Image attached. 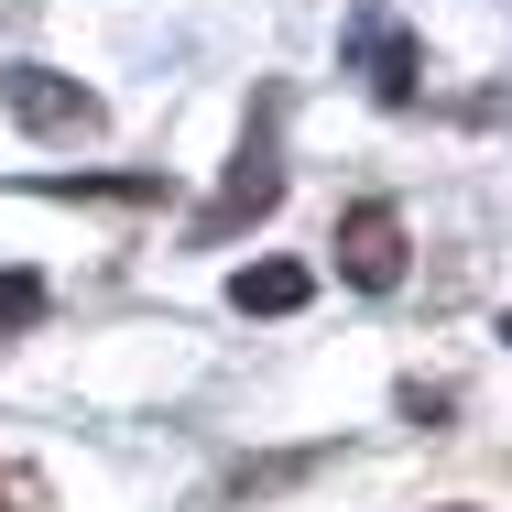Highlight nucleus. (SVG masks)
Masks as SVG:
<instances>
[{"mask_svg": "<svg viewBox=\"0 0 512 512\" xmlns=\"http://www.w3.org/2000/svg\"><path fill=\"white\" fill-rule=\"evenodd\" d=\"M338 55H349V77H360L382 109H414V88H425V44H414V22H404V11L360 0V11L338 22Z\"/></svg>", "mask_w": 512, "mask_h": 512, "instance_id": "1", "label": "nucleus"}, {"mask_svg": "<svg viewBox=\"0 0 512 512\" xmlns=\"http://www.w3.org/2000/svg\"><path fill=\"white\" fill-rule=\"evenodd\" d=\"M273 120H284V99H262L251 142H240V164H229V186H218V207L197 218L207 251H218V240H240L251 218H273V207H284V153H273Z\"/></svg>", "mask_w": 512, "mask_h": 512, "instance_id": "2", "label": "nucleus"}, {"mask_svg": "<svg viewBox=\"0 0 512 512\" xmlns=\"http://www.w3.org/2000/svg\"><path fill=\"white\" fill-rule=\"evenodd\" d=\"M0 109L33 131V142H88L109 109H99V88H77L66 66H0Z\"/></svg>", "mask_w": 512, "mask_h": 512, "instance_id": "3", "label": "nucleus"}, {"mask_svg": "<svg viewBox=\"0 0 512 512\" xmlns=\"http://www.w3.org/2000/svg\"><path fill=\"white\" fill-rule=\"evenodd\" d=\"M338 284H360V295H393L404 284V207H382V197H360L349 218H338Z\"/></svg>", "mask_w": 512, "mask_h": 512, "instance_id": "4", "label": "nucleus"}, {"mask_svg": "<svg viewBox=\"0 0 512 512\" xmlns=\"http://www.w3.org/2000/svg\"><path fill=\"white\" fill-rule=\"evenodd\" d=\"M306 295H316L306 262H240V273H229V306L240 316H295Z\"/></svg>", "mask_w": 512, "mask_h": 512, "instance_id": "5", "label": "nucleus"}, {"mask_svg": "<svg viewBox=\"0 0 512 512\" xmlns=\"http://www.w3.org/2000/svg\"><path fill=\"white\" fill-rule=\"evenodd\" d=\"M44 327V273H0V338Z\"/></svg>", "mask_w": 512, "mask_h": 512, "instance_id": "6", "label": "nucleus"}, {"mask_svg": "<svg viewBox=\"0 0 512 512\" xmlns=\"http://www.w3.org/2000/svg\"><path fill=\"white\" fill-rule=\"evenodd\" d=\"M502 338H512V316H502Z\"/></svg>", "mask_w": 512, "mask_h": 512, "instance_id": "7", "label": "nucleus"}]
</instances>
